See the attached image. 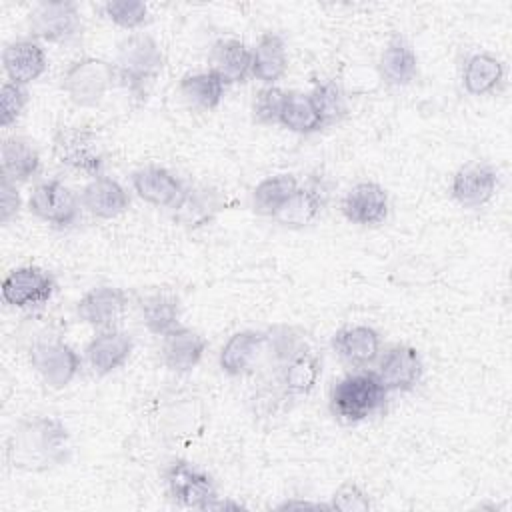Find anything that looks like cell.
Returning a JSON list of instances; mask_svg holds the SVG:
<instances>
[{
	"label": "cell",
	"instance_id": "1",
	"mask_svg": "<svg viewBox=\"0 0 512 512\" xmlns=\"http://www.w3.org/2000/svg\"><path fill=\"white\" fill-rule=\"evenodd\" d=\"M72 452L66 426L52 416L20 420L8 440V460L18 470L44 472L68 462Z\"/></svg>",
	"mask_w": 512,
	"mask_h": 512
},
{
	"label": "cell",
	"instance_id": "2",
	"mask_svg": "<svg viewBox=\"0 0 512 512\" xmlns=\"http://www.w3.org/2000/svg\"><path fill=\"white\" fill-rule=\"evenodd\" d=\"M164 66V56L158 42L144 34H128L118 44L116 76L120 84L138 98H144L150 86L156 82Z\"/></svg>",
	"mask_w": 512,
	"mask_h": 512
},
{
	"label": "cell",
	"instance_id": "3",
	"mask_svg": "<svg viewBox=\"0 0 512 512\" xmlns=\"http://www.w3.org/2000/svg\"><path fill=\"white\" fill-rule=\"evenodd\" d=\"M386 394L374 372H352L332 386L330 410L340 422L356 424L376 414L384 406Z\"/></svg>",
	"mask_w": 512,
	"mask_h": 512
},
{
	"label": "cell",
	"instance_id": "4",
	"mask_svg": "<svg viewBox=\"0 0 512 512\" xmlns=\"http://www.w3.org/2000/svg\"><path fill=\"white\" fill-rule=\"evenodd\" d=\"M114 80H118L114 64L96 56H82L64 72L62 90L74 106L92 108L104 100Z\"/></svg>",
	"mask_w": 512,
	"mask_h": 512
},
{
	"label": "cell",
	"instance_id": "5",
	"mask_svg": "<svg viewBox=\"0 0 512 512\" xmlns=\"http://www.w3.org/2000/svg\"><path fill=\"white\" fill-rule=\"evenodd\" d=\"M30 364L42 378V382L54 390L68 386L80 370V356L76 350L56 338H40L30 348Z\"/></svg>",
	"mask_w": 512,
	"mask_h": 512
},
{
	"label": "cell",
	"instance_id": "6",
	"mask_svg": "<svg viewBox=\"0 0 512 512\" xmlns=\"http://www.w3.org/2000/svg\"><path fill=\"white\" fill-rule=\"evenodd\" d=\"M78 196L60 180H44L36 184L28 198L30 212L54 228H72L80 218Z\"/></svg>",
	"mask_w": 512,
	"mask_h": 512
},
{
	"label": "cell",
	"instance_id": "7",
	"mask_svg": "<svg viewBox=\"0 0 512 512\" xmlns=\"http://www.w3.org/2000/svg\"><path fill=\"white\" fill-rule=\"evenodd\" d=\"M164 478L170 498L180 506L210 510L212 502L218 498L210 474L186 460H174L166 468Z\"/></svg>",
	"mask_w": 512,
	"mask_h": 512
},
{
	"label": "cell",
	"instance_id": "8",
	"mask_svg": "<svg viewBox=\"0 0 512 512\" xmlns=\"http://www.w3.org/2000/svg\"><path fill=\"white\" fill-rule=\"evenodd\" d=\"M28 26L38 40L68 42L82 32V16L78 6L68 0L38 2L28 14Z\"/></svg>",
	"mask_w": 512,
	"mask_h": 512
},
{
	"label": "cell",
	"instance_id": "9",
	"mask_svg": "<svg viewBox=\"0 0 512 512\" xmlns=\"http://www.w3.org/2000/svg\"><path fill=\"white\" fill-rule=\"evenodd\" d=\"M54 156L60 164L70 166L74 170L86 172L90 176H102L104 158L98 148L96 134L86 128L76 126H64L54 134L52 140Z\"/></svg>",
	"mask_w": 512,
	"mask_h": 512
},
{
	"label": "cell",
	"instance_id": "10",
	"mask_svg": "<svg viewBox=\"0 0 512 512\" xmlns=\"http://www.w3.org/2000/svg\"><path fill=\"white\" fill-rule=\"evenodd\" d=\"M56 290L54 276L38 266L14 268L2 282V300L14 308H32L48 302Z\"/></svg>",
	"mask_w": 512,
	"mask_h": 512
},
{
	"label": "cell",
	"instance_id": "11",
	"mask_svg": "<svg viewBox=\"0 0 512 512\" xmlns=\"http://www.w3.org/2000/svg\"><path fill=\"white\" fill-rule=\"evenodd\" d=\"M132 188L148 204L170 210H180L190 196V190L184 186V182L160 166H144L134 170Z\"/></svg>",
	"mask_w": 512,
	"mask_h": 512
},
{
	"label": "cell",
	"instance_id": "12",
	"mask_svg": "<svg viewBox=\"0 0 512 512\" xmlns=\"http://www.w3.org/2000/svg\"><path fill=\"white\" fill-rule=\"evenodd\" d=\"M424 372L422 358L414 346L394 344L378 360L376 378L386 392H408L416 388Z\"/></svg>",
	"mask_w": 512,
	"mask_h": 512
},
{
	"label": "cell",
	"instance_id": "13",
	"mask_svg": "<svg viewBox=\"0 0 512 512\" xmlns=\"http://www.w3.org/2000/svg\"><path fill=\"white\" fill-rule=\"evenodd\" d=\"M496 188L498 172L492 164L468 162L452 176L450 194L464 208H480L492 200Z\"/></svg>",
	"mask_w": 512,
	"mask_h": 512
},
{
	"label": "cell",
	"instance_id": "14",
	"mask_svg": "<svg viewBox=\"0 0 512 512\" xmlns=\"http://www.w3.org/2000/svg\"><path fill=\"white\" fill-rule=\"evenodd\" d=\"M344 218L358 226H376L388 216V192L376 182H358L342 198Z\"/></svg>",
	"mask_w": 512,
	"mask_h": 512
},
{
	"label": "cell",
	"instance_id": "15",
	"mask_svg": "<svg viewBox=\"0 0 512 512\" xmlns=\"http://www.w3.org/2000/svg\"><path fill=\"white\" fill-rule=\"evenodd\" d=\"M268 344V332L240 330L234 332L220 350L218 364L228 376H244L252 372Z\"/></svg>",
	"mask_w": 512,
	"mask_h": 512
},
{
	"label": "cell",
	"instance_id": "16",
	"mask_svg": "<svg viewBox=\"0 0 512 512\" xmlns=\"http://www.w3.org/2000/svg\"><path fill=\"white\" fill-rule=\"evenodd\" d=\"M328 200L326 182L318 176H312L304 186H298L294 196L282 206L274 220L288 228H304L312 224Z\"/></svg>",
	"mask_w": 512,
	"mask_h": 512
},
{
	"label": "cell",
	"instance_id": "17",
	"mask_svg": "<svg viewBox=\"0 0 512 512\" xmlns=\"http://www.w3.org/2000/svg\"><path fill=\"white\" fill-rule=\"evenodd\" d=\"M2 64L8 76V82L26 86L38 80L46 72L48 60H46L44 48L36 40L20 38L6 44L2 52Z\"/></svg>",
	"mask_w": 512,
	"mask_h": 512
},
{
	"label": "cell",
	"instance_id": "18",
	"mask_svg": "<svg viewBox=\"0 0 512 512\" xmlns=\"http://www.w3.org/2000/svg\"><path fill=\"white\" fill-rule=\"evenodd\" d=\"M128 296L116 286H94L76 304L78 318L94 328H110L124 312Z\"/></svg>",
	"mask_w": 512,
	"mask_h": 512
},
{
	"label": "cell",
	"instance_id": "19",
	"mask_svg": "<svg viewBox=\"0 0 512 512\" xmlns=\"http://www.w3.org/2000/svg\"><path fill=\"white\" fill-rule=\"evenodd\" d=\"M334 352L350 366H368L378 360L382 340L380 334L366 324L344 326L332 336Z\"/></svg>",
	"mask_w": 512,
	"mask_h": 512
},
{
	"label": "cell",
	"instance_id": "20",
	"mask_svg": "<svg viewBox=\"0 0 512 512\" xmlns=\"http://www.w3.org/2000/svg\"><path fill=\"white\" fill-rule=\"evenodd\" d=\"M134 340L120 330H104L86 346V362L96 376H106L118 370L132 354Z\"/></svg>",
	"mask_w": 512,
	"mask_h": 512
},
{
	"label": "cell",
	"instance_id": "21",
	"mask_svg": "<svg viewBox=\"0 0 512 512\" xmlns=\"http://www.w3.org/2000/svg\"><path fill=\"white\" fill-rule=\"evenodd\" d=\"M206 338L192 328L176 326L162 336V360L172 372H190L206 352Z\"/></svg>",
	"mask_w": 512,
	"mask_h": 512
},
{
	"label": "cell",
	"instance_id": "22",
	"mask_svg": "<svg viewBox=\"0 0 512 512\" xmlns=\"http://www.w3.org/2000/svg\"><path fill=\"white\" fill-rule=\"evenodd\" d=\"M80 202L92 216L112 220L128 210L130 196L118 180L110 176H96L84 186Z\"/></svg>",
	"mask_w": 512,
	"mask_h": 512
},
{
	"label": "cell",
	"instance_id": "23",
	"mask_svg": "<svg viewBox=\"0 0 512 512\" xmlns=\"http://www.w3.org/2000/svg\"><path fill=\"white\" fill-rule=\"evenodd\" d=\"M320 374L322 360L306 344L280 362V384L288 396H306L312 392Z\"/></svg>",
	"mask_w": 512,
	"mask_h": 512
},
{
	"label": "cell",
	"instance_id": "24",
	"mask_svg": "<svg viewBox=\"0 0 512 512\" xmlns=\"http://www.w3.org/2000/svg\"><path fill=\"white\" fill-rule=\"evenodd\" d=\"M210 64L224 84H238L250 74L252 50L236 38H220L210 50Z\"/></svg>",
	"mask_w": 512,
	"mask_h": 512
},
{
	"label": "cell",
	"instance_id": "25",
	"mask_svg": "<svg viewBox=\"0 0 512 512\" xmlns=\"http://www.w3.org/2000/svg\"><path fill=\"white\" fill-rule=\"evenodd\" d=\"M288 70V54L286 42L276 32H266L260 36L252 50V68L250 74L264 82L266 86H274Z\"/></svg>",
	"mask_w": 512,
	"mask_h": 512
},
{
	"label": "cell",
	"instance_id": "26",
	"mask_svg": "<svg viewBox=\"0 0 512 512\" xmlns=\"http://www.w3.org/2000/svg\"><path fill=\"white\" fill-rule=\"evenodd\" d=\"M380 76L390 86H408L418 74V56L410 42L394 36L382 50L378 62Z\"/></svg>",
	"mask_w": 512,
	"mask_h": 512
},
{
	"label": "cell",
	"instance_id": "27",
	"mask_svg": "<svg viewBox=\"0 0 512 512\" xmlns=\"http://www.w3.org/2000/svg\"><path fill=\"white\" fill-rule=\"evenodd\" d=\"M504 80V64L490 52H474L466 58L462 86L472 96L494 92Z\"/></svg>",
	"mask_w": 512,
	"mask_h": 512
},
{
	"label": "cell",
	"instance_id": "28",
	"mask_svg": "<svg viewBox=\"0 0 512 512\" xmlns=\"http://www.w3.org/2000/svg\"><path fill=\"white\" fill-rule=\"evenodd\" d=\"M40 170V154L36 146L22 138L10 136L2 140V176L16 182H28Z\"/></svg>",
	"mask_w": 512,
	"mask_h": 512
},
{
	"label": "cell",
	"instance_id": "29",
	"mask_svg": "<svg viewBox=\"0 0 512 512\" xmlns=\"http://www.w3.org/2000/svg\"><path fill=\"white\" fill-rule=\"evenodd\" d=\"M298 180L294 174H274L264 178L252 190V210L260 216L274 218L282 206L294 196L298 190Z\"/></svg>",
	"mask_w": 512,
	"mask_h": 512
},
{
	"label": "cell",
	"instance_id": "30",
	"mask_svg": "<svg viewBox=\"0 0 512 512\" xmlns=\"http://www.w3.org/2000/svg\"><path fill=\"white\" fill-rule=\"evenodd\" d=\"M142 322L144 326L156 334L164 336L174 330L180 322V300L170 292H156L142 300Z\"/></svg>",
	"mask_w": 512,
	"mask_h": 512
},
{
	"label": "cell",
	"instance_id": "31",
	"mask_svg": "<svg viewBox=\"0 0 512 512\" xmlns=\"http://www.w3.org/2000/svg\"><path fill=\"white\" fill-rule=\"evenodd\" d=\"M226 84L222 82V78L212 72H194V74H186L180 80V92L182 96L196 108L202 110H214L218 108V104L222 102Z\"/></svg>",
	"mask_w": 512,
	"mask_h": 512
},
{
	"label": "cell",
	"instance_id": "32",
	"mask_svg": "<svg viewBox=\"0 0 512 512\" xmlns=\"http://www.w3.org/2000/svg\"><path fill=\"white\" fill-rule=\"evenodd\" d=\"M278 124H282L290 132L304 134V136L324 128L310 96L302 92H286Z\"/></svg>",
	"mask_w": 512,
	"mask_h": 512
},
{
	"label": "cell",
	"instance_id": "33",
	"mask_svg": "<svg viewBox=\"0 0 512 512\" xmlns=\"http://www.w3.org/2000/svg\"><path fill=\"white\" fill-rule=\"evenodd\" d=\"M320 120H322V126H330V124H336L344 118L346 114V96L340 88L338 82L334 80H324V82H318L314 84L312 92L308 94Z\"/></svg>",
	"mask_w": 512,
	"mask_h": 512
},
{
	"label": "cell",
	"instance_id": "34",
	"mask_svg": "<svg viewBox=\"0 0 512 512\" xmlns=\"http://www.w3.org/2000/svg\"><path fill=\"white\" fill-rule=\"evenodd\" d=\"M102 12L124 30H134L148 22V6L140 0H110L102 4Z\"/></svg>",
	"mask_w": 512,
	"mask_h": 512
},
{
	"label": "cell",
	"instance_id": "35",
	"mask_svg": "<svg viewBox=\"0 0 512 512\" xmlns=\"http://www.w3.org/2000/svg\"><path fill=\"white\" fill-rule=\"evenodd\" d=\"M286 92L276 86L260 88L252 98V118L258 124H278Z\"/></svg>",
	"mask_w": 512,
	"mask_h": 512
},
{
	"label": "cell",
	"instance_id": "36",
	"mask_svg": "<svg viewBox=\"0 0 512 512\" xmlns=\"http://www.w3.org/2000/svg\"><path fill=\"white\" fill-rule=\"evenodd\" d=\"M28 90L26 86L14 84V82H4L2 92H0V122L2 126H10L18 120V116L24 112L28 104Z\"/></svg>",
	"mask_w": 512,
	"mask_h": 512
},
{
	"label": "cell",
	"instance_id": "37",
	"mask_svg": "<svg viewBox=\"0 0 512 512\" xmlns=\"http://www.w3.org/2000/svg\"><path fill=\"white\" fill-rule=\"evenodd\" d=\"M330 508L342 510V512H358V510H368L370 508V498L368 494L354 482H344L342 486L336 488L332 494Z\"/></svg>",
	"mask_w": 512,
	"mask_h": 512
},
{
	"label": "cell",
	"instance_id": "38",
	"mask_svg": "<svg viewBox=\"0 0 512 512\" xmlns=\"http://www.w3.org/2000/svg\"><path fill=\"white\" fill-rule=\"evenodd\" d=\"M20 194L16 190V184L2 176V198H0V222L8 224L20 210Z\"/></svg>",
	"mask_w": 512,
	"mask_h": 512
}]
</instances>
